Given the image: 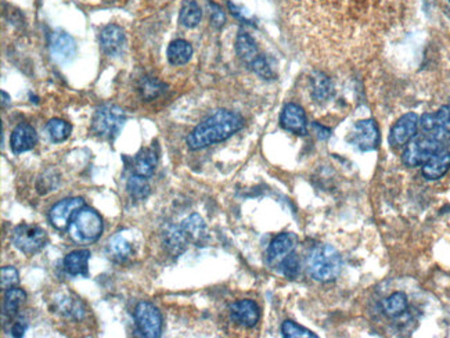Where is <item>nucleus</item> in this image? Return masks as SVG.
<instances>
[{
  "instance_id": "obj_1",
  "label": "nucleus",
  "mask_w": 450,
  "mask_h": 338,
  "mask_svg": "<svg viewBox=\"0 0 450 338\" xmlns=\"http://www.w3.org/2000/svg\"><path fill=\"white\" fill-rule=\"evenodd\" d=\"M242 125L244 120L239 114L219 110L191 130L187 136V146L191 150H201L215 143H220L239 132Z\"/></svg>"
},
{
  "instance_id": "obj_2",
  "label": "nucleus",
  "mask_w": 450,
  "mask_h": 338,
  "mask_svg": "<svg viewBox=\"0 0 450 338\" xmlns=\"http://www.w3.org/2000/svg\"><path fill=\"white\" fill-rule=\"evenodd\" d=\"M207 236L206 222L198 214L186 218L180 225L172 226L164 236V244L171 255L179 257L191 243H201Z\"/></svg>"
},
{
  "instance_id": "obj_3",
  "label": "nucleus",
  "mask_w": 450,
  "mask_h": 338,
  "mask_svg": "<svg viewBox=\"0 0 450 338\" xmlns=\"http://www.w3.org/2000/svg\"><path fill=\"white\" fill-rule=\"evenodd\" d=\"M308 271L316 281H334L342 271V259L339 252L330 244L315 247L308 257Z\"/></svg>"
},
{
  "instance_id": "obj_4",
  "label": "nucleus",
  "mask_w": 450,
  "mask_h": 338,
  "mask_svg": "<svg viewBox=\"0 0 450 338\" xmlns=\"http://www.w3.org/2000/svg\"><path fill=\"white\" fill-rule=\"evenodd\" d=\"M69 237L79 246L97 242L103 233V219L94 210L84 207L68 226Z\"/></svg>"
},
{
  "instance_id": "obj_5",
  "label": "nucleus",
  "mask_w": 450,
  "mask_h": 338,
  "mask_svg": "<svg viewBox=\"0 0 450 338\" xmlns=\"http://www.w3.org/2000/svg\"><path fill=\"white\" fill-rule=\"evenodd\" d=\"M126 121L125 111L116 104L100 106L91 118V132L107 140H114L120 135Z\"/></svg>"
},
{
  "instance_id": "obj_6",
  "label": "nucleus",
  "mask_w": 450,
  "mask_h": 338,
  "mask_svg": "<svg viewBox=\"0 0 450 338\" xmlns=\"http://www.w3.org/2000/svg\"><path fill=\"white\" fill-rule=\"evenodd\" d=\"M442 150V142L431 135L425 137H417L410 140L406 145V149L402 154V162L406 167L415 168L422 167L434 154Z\"/></svg>"
},
{
  "instance_id": "obj_7",
  "label": "nucleus",
  "mask_w": 450,
  "mask_h": 338,
  "mask_svg": "<svg viewBox=\"0 0 450 338\" xmlns=\"http://www.w3.org/2000/svg\"><path fill=\"white\" fill-rule=\"evenodd\" d=\"M11 243L21 252H24L27 255H32L46 246L47 235L39 226L21 223L13 230Z\"/></svg>"
},
{
  "instance_id": "obj_8",
  "label": "nucleus",
  "mask_w": 450,
  "mask_h": 338,
  "mask_svg": "<svg viewBox=\"0 0 450 338\" xmlns=\"http://www.w3.org/2000/svg\"><path fill=\"white\" fill-rule=\"evenodd\" d=\"M135 323L143 337L158 338L162 333V315L150 303H139L135 308Z\"/></svg>"
},
{
  "instance_id": "obj_9",
  "label": "nucleus",
  "mask_w": 450,
  "mask_h": 338,
  "mask_svg": "<svg viewBox=\"0 0 450 338\" xmlns=\"http://www.w3.org/2000/svg\"><path fill=\"white\" fill-rule=\"evenodd\" d=\"M349 142L360 152H373L380 143V129L374 120H363L354 125Z\"/></svg>"
},
{
  "instance_id": "obj_10",
  "label": "nucleus",
  "mask_w": 450,
  "mask_h": 338,
  "mask_svg": "<svg viewBox=\"0 0 450 338\" xmlns=\"http://www.w3.org/2000/svg\"><path fill=\"white\" fill-rule=\"evenodd\" d=\"M419 125H420V117L416 113H407L402 116L390 128V137H388L390 147L398 149V147L406 146L410 140L416 137Z\"/></svg>"
},
{
  "instance_id": "obj_11",
  "label": "nucleus",
  "mask_w": 450,
  "mask_h": 338,
  "mask_svg": "<svg viewBox=\"0 0 450 338\" xmlns=\"http://www.w3.org/2000/svg\"><path fill=\"white\" fill-rule=\"evenodd\" d=\"M84 207H85V200L81 197L65 198L60 203H57L50 210V215H49L50 222L56 229L64 230L69 226L74 216L77 215Z\"/></svg>"
},
{
  "instance_id": "obj_12",
  "label": "nucleus",
  "mask_w": 450,
  "mask_h": 338,
  "mask_svg": "<svg viewBox=\"0 0 450 338\" xmlns=\"http://www.w3.org/2000/svg\"><path fill=\"white\" fill-rule=\"evenodd\" d=\"M298 244V237L297 235L291 232L280 233L277 235L268 248V264L271 268H279L281 261L288 257L291 252H294L296 247Z\"/></svg>"
},
{
  "instance_id": "obj_13",
  "label": "nucleus",
  "mask_w": 450,
  "mask_h": 338,
  "mask_svg": "<svg viewBox=\"0 0 450 338\" xmlns=\"http://www.w3.org/2000/svg\"><path fill=\"white\" fill-rule=\"evenodd\" d=\"M230 319L240 327L252 329L261 319V310L252 300H241L230 307Z\"/></svg>"
},
{
  "instance_id": "obj_14",
  "label": "nucleus",
  "mask_w": 450,
  "mask_h": 338,
  "mask_svg": "<svg viewBox=\"0 0 450 338\" xmlns=\"http://www.w3.org/2000/svg\"><path fill=\"white\" fill-rule=\"evenodd\" d=\"M280 125L283 126V129L294 135L305 136L308 133L306 114L303 108L296 103H288L283 107L280 114Z\"/></svg>"
},
{
  "instance_id": "obj_15",
  "label": "nucleus",
  "mask_w": 450,
  "mask_h": 338,
  "mask_svg": "<svg viewBox=\"0 0 450 338\" xmlns=\"http://www.w3.org/2000/svg\"><path fill=\"white\" fill-rule=\"evenodd\" d=\"M126 43V36L125 31L120 28V26L110 24L104 27V30L100 33V46L104 55L110 57H117L120 56Z\"/></svg>"
},
{
  "instance_id": "obj_16",
  "label": "nucleus",
  "mask_w": 450,
  "mask_h": 338,
  "mask_svg": "<svg viewBox=\"0 0 450 338\" xmlns=\"http://www.w3.org/2000/svg\"><path fill=\"white\" fill-rule=\"evenodd\" d=\"M38 142V133L30 123H18L10 137V147L14 154L30 152Z\"/></svg>"
},
{
  "instance_id": "obj_17",
  "label": "nucleus",
  "mask_w": 450,
  "mask_h": 338,
  "mask_svg": "<svg viewBox=\"0 0 450 338\" xmlns=\"http://www.w3.org/2000/svg\"><path fill=\"white\" fill-rule=\"evenodd\" d=\"M450 169V152L439 150L434 154L421 168V174L427 181H439Z\"/></svg>"
},
{
  "instance_id": "obj_18",
  "label": "nucleus",
  "mask_w": 450,
  "mask_h": 338,
  "mask_svg": "<svg viewBox=\"0 0 450 338\" xmlns=\"http://www.w3.org/2000/svg\"><path fill=\"white\" fill-rule=\"evenodd\" d=\"M50 50L56 62H69L77 52L75 40L67 32H53L50 36Z\"/></svg>"
},
{
  "instance_id": "obj_19",
  "label": "nucleus",
  "mask_w": 450,
  "mask_h": 338,
  "mask_svg": "<svg viewBox=\"0 0 450 338\" xmlns=\"http://www.w3.org/2000/svg\"><path fill=\"white\" fill-rule=\"evenodd\" d=\"M89 258V249L72 251L64 258V271L71 276H86Z\"/></svg>"
},
{
  "instance_id": "obj_20",
  "label": "nucleus",
  "mask_w": 450,
  "mask_h": 338,
  "mask_svg": "<svg viewBox=\"0 0 450 338\" xmlns=\"http://www.w3.org/2000/svg\"><path fill=\"white\" fill-rule=\"evenodd\" d=\"M236 52H237L241 60L245 62L248 67L261 56L258 46H257V42L254 40V38L249 33H247L245 31L239 32V35L236 38Z\"/></svg>"
},
{
  "instance_id": "obj_21",
  "label": "nucleus",
  "mask_w": 450,
  "mask_h": 338,
  "mask_svg": "<svg viewBox=\"0 0 450 338\" xmlns=\"http://www.w3.org/2000/svg\"><path fill=\"white\" fill-rule=\"evenodd\" d=\"M310 93L315 101L325 103L332 96V84L330 78L323 72H313L310 77Z\"/></svg>"
},
{
  "instance_id": "obj_22",
  "label": "nucleus",
  "mask_w": 450,
  "mask_h": 338,
  "mask_svg": "<svg viewBox=\"0 0 450 338\" xmlns=\"http://www.w3.org/2000/svg\"><path fill=\"white\" fill-rule=\"evenodd\" d=\"M157 165H158V155L151 149H142L135 157V162H133L135 174L145 176L147 179L154 174Z\"/></svg>"
},
{
  "instance_id": "obj_23",
  "label": "nucleus",
  "mask_w": 450,
  "mask_h": 338,
  "mask_svg": "<svg viewBox=\"0 0 450 338\" xmlns=\"http://www.w3.org/2000/svg\"><path fill=\"white\" fill-rule=\"evenodd\" d=\"M407 308H409L407 295L402 291H396L390 294L388 298L383 301V312L390 319L403 316L407 312Z\"/></svg>"
},
{
  "instance_id": "obj_24",
  "label": "nucleus",
  "mask_w": 450,
  "mask_h": 338,
  "mask_svg": "<svg viewBox=\"0 0 450 338\" xmlns=\"http://www.w3.org/2000/svg\"><path fill=\"white\" fill-rule=\"evenodd\" d=\"M167 56L172 65H184L190 62L193 56V47L189 42L183 39H176L168 46Z\"/></svg>"
},
{
  "instance_id": "obj_25",
  "label": "nucleus",
  "mask_w": 450,
  "mask_h": 338,
  "mask_svg": "<svg viewBox=\"0 0 450 338\" xmlns=\"http://www.w3.org/2000/svg\"><path fill=\"white\" fill-rule=\"evenodd\" d=\"M203 18V10L196 0H186L180 9V24L186 28H194Z\"/></svg>"
},
{
  "instance_id": "obj_26",
  "label": "nucleus",
  "mask_w": 450,
  "mask_h": 338,
  "mask_svg": "<svg viewBox=\"0 0 450 338\" xmlns=\"http://www.w3.org/2000/svg\"><path fill=\"white\" fill-rule=\"evenodd\" d=\"M107 251H108L110 257H111L114 261L123 262V261H126V259L132 255L133 248H132V244L123 237V235L117 233V235H114V236L110 239V242H108V244H107Z\"/></svg>"
},
{
  "instance_id": "obj_27",
  "label": "nucleus",
  "mask_w": 450,
  "mask_h": 338,
  "mask_svg": "<svg viewBox=\"0 0 450 338\" xmlns=\"http://www.w3.org/2000/svg\"><path fill=\"white\" fill-rule=\"evenodd\" d=\"M27 301V294L18 287H13L6 291L3 313L9 317H14L18 313V309Z\"/></svg>"
},
{
  "instance_id": "obj_28",
  "label": "nucleus",
  "mask_w": 450,
  "mask_h": 338,
  "mask_svg": "<svg viewBox=\"0 0 450 338\" xmlns=\"http://www.w3.org/2000/svg\"><path fill=\"white\" fill-rule=\"evenodd\" d=\"M46 132L49 135V137L52 139V142L55 143H61L64 140H67L72 132V126L71 123L64 121V120H50L46 125Z\"/></svg>"
},
{
  "instance_id": "obj_29",
  "label": "nucleus",
  "mask_w": 450,
  "mask_h": 338,
  "mask_svg": "<svg viewBox=\"0 0 450 338\" xmlns=\"http://www.w3.org/2000/svg\"><path fill=\"white\" fill-rule=\"evenodd\" d=\"M128 191L136 200L146 198L150 194V185L147 182V178L140 176L137 174L130 176L128 181Z\"/></svg>"
},
{
  "instance_id": "obj_30",
  "label": "nucleus",
  "mask_w": 450,
  "mask_h": 338,
  "mask_svg": "<svg viewBox=\"0 0 450 338\" xmlns=\"http://www.w3.org/2000/svg\"><path fill=\"white\" fill-rule=\"evenodd\" d=\"M165 88V84H162L157 78H145L140 84V94L146 101H151L161 96Z\"/></svg>"
},
{
  "instance_id": "obj_31",
  "label": "nucleus",
  "mask_w": 450,
  "mask_h": 338,
  "mask_svg": "<svg viewBox=\"0 0 450 338\" xmlns=\"http://www.w3.org/2000/svg\"><path fill=\"white\" fill-rule=\"evenodd\" d=\"M281 334H283V337L287 338H317L313 332L305 329L303 326H300L293 320L283 322Z\"/></svg>"
},
{
  "instance_id": "obj_32",
  "label": "nucleus",
  "mask_w": 450,
  "mask_h": 338,
  "mask_svg": "<svg viewBox=\"0 0 450 338\" xmlns=\"http://www.w3.org/2000/svg\"><path fill=\"white\" fill-rule=\"evenodd\" d=\"M59 310L64 316H69L74 319H82L85 315V308L78 301L72 298H62L59 301Z\"/></svg>"
},
{
  "instance_id": "obj_33",
  "label": "nucleus",
  "mask_w": 450,
  "mask_h": 338,
  "mask_svg": "<svg viewBox=\"0 0 450 338\" xmlns=\"http://www.w3.org/2000/svg\"><path fill=\"white\" fill-rule=\"evenodd\" d=\"M279 269L284 276L288 278H297L300 276V264L297 254L291 252L288 257H286L279 265Z\"/></svg>"
},
{
  "instance_id": "obj_34",
  "label": "nucleus",
  "mask_w": 450,
  "mask_h": 338,
  "mask_svg": "<svg viewBox=\"0 0 450 338\" xmlns=\"http://www.w3.org/2000/svg\"><path fill=\"white\" fill-rule=\"evenodd\" d=\"M20 281L18 271L14 266H3L0 271V283H1V290L7 291L13 287H16Z\"/></svg>"
},
{
  "instance_id": "obj_35",
  "label": "nucleus",
  "mask_w": 450,
  "mask_h": 338,
  "mask_svg": "<svg viewBox=\"0 0 450 338\" xmlns=\"http://www.w3.org/2000/svg\"><path fill=\"white\" fill-rule=\"evenodd\" d=\"M249 67H251V69H252L258 77H261L262 79L270 81V79L274 78V74H273V71H271V68H270L269 62H268V60H266L262 55H261L255 62H252Z\"/></svg>"
},
{
  "instance_id": "obj_36",
  "label": "nucleus",
  "mask_w": 450,
  "mask_h": 338,
  "mask_svg": "<svg viewBox=\"0 0 450 338\" xmlns=\"http://www.w3.org/2000/svg\"><path fill=\"white\" fill-rule=\"evenodd\" d=\"M210 24L215 27V28H222L226 23V16H225V11L222 10V7L216 3H210Z\"/></svg>"
},
{
  "instance_id": "obj_37",
  "label": "nucleus",
  "mask_w": 450,
  "mask_h": 338,
  "mask_svg": "<svg viewBox=\"0 0 450 338\" xmlns=\"http://www.w3.org/2000/svg\"><path fill=\"white\" fill-rule=\"evenodd\" d=\"M27 327H28V323L24 319H18L11 327V336L13 337H23Z\"/></svg>"
},
{
  "instance_id": "obj_38",
  "label": "nucleus",
  "mask_w": 450,
  "mask_h": 338,
  "mask_svg": "<svg viewBox=\"0 0 450 338\" xmlns=\"http://www.w3.org/2000/svg\"><path fill=\"white\" fill-rule=\"evenodd\" d=\"M313 129L316 130V135H317V137L320 140H326V139L330 137L331 130L329 128H326V126H323L320 123H313Z\"/></svg>"
},
{
  "instance_id": "obj_39",
  "label": "nucleus",
  "mask_w": 450,
  "mask_h": 338,
  "mask_svg": "<svg viewBox=\"0 0 450 338\" xmlns=\"http://www.w3.org/2000/svg\"><path fill=\"white\" fill-rule=\"evenodd\" d=\"M10 104V96L6 92H1V107H6Z\"/></svg>"
},
{
  "instance_id": "obj_40",
  "label": "nucleus",
  "mask_w": 450,
  "mask_h": 338,
  "mask_svg": "<svg viewBox=\"0 0 450 338\" xmlns=\"http://www.w3.org/2000/svg\"><path fill=\"white\" fill-rule=\"evenodd\" d=\"M449 1H450V0H449Z\"/></svg>"
}]
</instances>
